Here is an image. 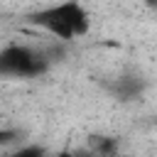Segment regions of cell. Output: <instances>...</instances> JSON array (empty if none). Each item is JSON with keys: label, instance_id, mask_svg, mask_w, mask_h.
I'll use <instances>...</instances> for the list:
<instances>
[{"label": "cell", "instance_id": "cell-1", "mask_svg": "<svg viewBox=\"0 0 157 157\" xmlns=\"http://www.w3.org/2000/svg\"><path fill=\"white\" fill-rule=\"evenodd\" d=\"M29 20L47 32L54 42H74L91 32V12L81 2H56L39 7L29 15Z\"/></svg>", "mask_w": 157, "mask_h": 157}, {"label": "cell", "instance_id": "cell-2", "mask_svg": "<svg viewBox=\"0 0 157 157\" xmlns=\"http://www.w3.org/2000/svg\"><path fill=\"white\" fill-rule=\"evenodd\" d=\"M52 69V59L47 49L29 47L20 42H10L0 49V76L12 78H37Z\"/></svg>", "mask_w": 157, "mask_h": 157}, {"label": "cell", "instance_id": "cell-3", "mask_svg": "<svg viewBox=\"0 0 157 157\" xmlns=\"http://www.w3.org/2000/svg\"><path fill=\"white\" fill-rule=\"evenodd\" d=\"M142 91H145V81H142L137 74H125V76L115 78V83H113V93H115L120 101H132V98H137Z\"/></svg>", "mask_w": 157, "mask_h": 157}, {"label": "cell", "instance_id": "cell-4", "mask_svg": "<svg viewBox=\"0 0 157 157\" xmlns=\"http://www.w3.org/2000/svg\"><path fill=\"white\" fill-rule=\"evenodd\" d=\"M120 152V140L113 135H93L88 142V157H115Z\"/></svg>", "mask_w": 157, "mask_h": 157}, {"label": "cell", "instance_id": "cell-5", "mask_svg": "<svg viewBox=\"0 0 157 157\" xmlns=\"http://www.w3.org/2000/svg\"><path fill=\"white\" fill-rule=\"evenodd\" d=\"M5 157H49V152H47L44 145H37V142H22V145L12 147Z\"/></svg>", "mask_w": 157, "mask_h": 157}, {"label": "cell", "instance_id": "cell-6", "mask_svg": "<svg viewBox=\"0 0 157 157\" xmlns=\"http://www.w3.org/2000/svg\"><path fill=\"white\" fill-rule=\"evenodd\" d=\"M17 145H22V132L17 130V128H5V125H0V147H17Z\"/></svg>", "mask_w": 157, "mask_h": 157}, {"label": "cell", "instance_id": "cell-7", "mask_svg": "<svg viewBox=\"0 0 157 157\" xmlns=\"http://www.w3.org/2000/svg\"><path fill=\"white\" fill-rule=\"evenodd\" d=\"M49 157H88V152H74V150H61L56 155H49Z\"/></svg>", "mask_w": 157, "mask_h": 157}]
</instances>
